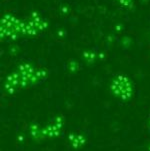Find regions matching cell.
I'll use <instances>...</instances> for the list:
<instances>
[{
	"label": "cell",
	"instance_id": "6da1fadb",
	"mask_svg": "<svg viewBox=\"0 0 150 151\" xmlns=\"http://www.w3.org/2000/svg\"><path fill=\"white\" fill-rule=\"evenodd\" d=\"M47 74L46 69L35 68L31 63H22L17 67L16 71L10 73L6 77L4 88L8 93H14L17 89L41 81L46 78Z\"/></svg>",
	"mask_w": 150,
	"mask_h": 151
},
{
	"label": "cell",
	"instance_id": "7a4b0ae2",
	"mask_svg": "<svg viewBox=\"0 0 150 151\" xmlns=\"http://www.w3.org/2000/svg\"><path fill=\"white\" fill-rule=\"evenodd\" d=\"M111 91L118 98L122 100H127L133 94V85L130 79L125 75H117L111 82Z\"/></svg>",
	"mask_w": 150,
	"mask_h": 151
},
{
	"label": "cell",
	"instance_id": "3957f363",
	"mask_svg": "<svg viewBox=\"0 0 150 151\" xmlns=\"http://www.w3.org/2000/svg\"><path fill=\"white\" fill-rule=\"evenodd\" d=\"M63 126V120L61 117H57L55 118L51 123H49L48 125L44 127L43 129H37L36 131V138L38 136H42V137H54L57 136L58 134L61 132Z\"/></svg>",
	"mask_w": 150,
	"mask_h": 151
},
{
	"label": "cell",
	"instance_id": "277c9868",
	"mask_svg": "<svg viewBox=\"0 0 150 151\" xmlns=\"http://www.w3.org/2000/svg\"><path fill=\"white\" fill-rule=\"evenodd\" d=\"M69 140L72 144L73 147H80L82 146L83 144L85 143V138L82 136V135H79V134H71L69 136Z\"/></svg>",
	"mask_w": 150,
	"mask_h": 151
},
{
	"label": "cell",
	"instance_id": "5b68a950",
	"mask_svg": "<svg viewBox=\"0 0 150 151\" xmlns=\"http://www.w3.org/2000/svg\"><path fill=\"white\" fill-rule=\"evenodd\" d=\"M96 53L93 52V51H85L83 53V57L85 58L87 62H93L94 60L96 59Z\"/></svg>",
	"mask_w": 150,
	"mask_h": 151
},
{
	"label": "cell",
	"instance_id": "8992f818",
	"mask_svg": "<svg viewBox=\"0 0 150 151\" xmlns=\"http://www.w3.org/2000/svg\"><path fill=\"white\" fill-rule=\"evenodd\" d=\"M68 67H69V70L71 71H75L78 69V63L76 62L74 60H71L69 62V64H68Z\"/></svg>",
	"mask_w": 150,
	"mask_h": 151
},
{
	"label": "cell",
	"instance_id": "52a82bcc",
	"mask_svg": "<svg viewBox=\"0 0 150 151\" xmlns=\"http://www.w3.org/2000/svg\"><path fill=\"white\" fill-rule=\"evenodd\" d=\"M149 149H150V148H149Z\"/></svg>",
	"mask_w": 150,
	"mask_h": 151
},
{
	"label": "cell",
	"instance_id": "ba28073f",
	"mask_svg": "<svg viewBox=\"0 0 150 151\" xmlns=\"http://www.w3.org/2000/svg\"><path fill=\"white\" fill-rule=\"evenodd\" d=\"M118 1H119V0H118Z\"/></svg>",
	"mask_w": 150,
	"mask_h": 151
}]
</instances>
